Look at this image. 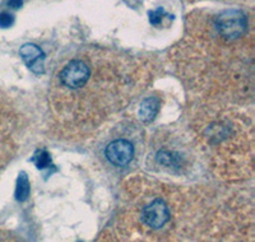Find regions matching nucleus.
Instances as JSON below:
<instances>
[{
  "label": "nucleus",
  "mask_w": 255,
  "mask_h": 242,
  "mask_svg": "<svg viewBox=\"0 0 255 242\" xmlns=\"http://www.w3.org/2000/svg\"><path fill=\"white\" fill-rule=\"evenodd\" d=\"M215 26L221 37L225 40H239L247 32V15L241 10L230 9L218 15Z\"/></svg>",
  "instance_id": "1"
},
{
  "label": "nucleus",
  "mask_w": 255,
  "mask_h": 242,
  "mask_svg": "<svg viewBox=\"0 0 255 242\" xmlns=\"http://www.w3.org/2000/svg\"><path fill=\"white\" fill-rule=\"evenodd\" d=\"M91 77L90 65L84 60L76 59L68 63L60 73V82L69 90H79L88 82Z\"/></svg>",
  "instance_id": "2"
},
{
  "label": "nucleus",
  "mask_w": 255,
  "mask_h": 242,
  "mask_svg": "<svg viewBox=\"0 0 255 242\" xmlns=\"http://www.w3.org/2000/svg\"><path fill=\"white\" fill-rule=\"evenodd\" d=\"M143 222L148 226V227L154 228H161L168 222L170 219V211L168 207L163 200H153L152 203L147 205L143 209L142 213Z\"/></svg>",
  "instance_id": "3"
},
{
  "label": "nucleus",
  "mask_w": 255,
  "mask_h": 242,
  "mask_svg": "<svg viewBox=\"0 0 255 242\" xmlns=\"http://www.w3.org/2000/svg\"><path fill=\"white\" fill-rule=\"evenodd\" d=\"M105 156L115 166H127L134 157V147L130 141L128 140H115L106 147Z\"/></svg>",
  "instance_id": "4"
},
{
  "label": "nucleus",
  "mask_w": 255,
  "mask_h": 242,
  "mask_svg": "<svg viewBox=\"0 0 255 242\" xmlns=\"http://www.w3.org/2000/svg\"><path fill=\"white\" fill-rule=\"evenodd\" d=\"M20 56L23 58L24 63L31 68L33 72H42V63H44V52L41 51L35 43H26L20 47Z\"/></svg>",
  "instance_id": "5"
},
{
  "label": "nucleus",
  "mask_w": 255,
  "mask_h": 242,
  "mask_svg": "<svg viewBox=\"0 0 255 242\" xmlns=\"http://www.w3.org/2000/svg\"><path fill=\"white\" fill-rule=\"evenodd\" d=\"M159 110V101L156 98H148L140 105L139 118L145 122H151Z\"/></svg>",
  "instance_id": "6"
},
{
  "label": "nucleus",
  "mask_w": 255,
  "mask_h": 242,
  "mask_svg": "<svg viewBox=\"0 0 255 242\" xmlns=\"http://www.w3.org/2000/svg\"><path fill=\"white\" fill-rule=\"evenodd\" d=\"M29 195V181L24 172H22L18 177L17 189H15V198L18 202H24Z\"/></svg>",
  "instance_id": "7"
},
{
  "label": "nucleus",
  "mask_w": 255,
  "mask_h": 242,
  "mask_svg": "<svg viewBox=\"0 0 255 242\" xmlns=\"http://www.w3.org/2000/svg\"><path fill=\"white\" fill-rule=\"evenodd\" d=\"M157 161L161 164L171 166V167H174V166H176L179 163V158H177L176 154L168 152V150H161V152H158V154H157Z\"/></svg>",
  "instance_id": "8"
},
{
  "label": "nucleus",
  "mask_w": 255,
  "mask_h": 242,
  "mask_svg": "<svg viewBox=\"0 0 255 242\" xmlns=\"http://www.w3.org/2000/svg\"><path fill=\"white\" fill-rule=\"evenodd\" d=\"M14 22V17L8 12H1L0 13V27L1 28H8L10 27Z\"/></svg>",
  "instance_id": "9"
},
{
  "label": "nucleus",
  "mask_w": 255,
  "mask_h": 242,
  "mask_svg": "<svg viewBox=\"0 0 255 242\" xmlns=\"http://www.w3.org/2000/svg\"><path fill=\"white\" fill-rule=\"evenodd\" d=\"M51 162V159H50L49 154H47L46 152H41L38 153V157H37V166L40 168H44L46 167V166H49V163Z\"/></svg>",
  "instance_id": "10"
},
{
  "label": "nucleus",
  "mask_w": 255,
  "mask_h": 242,
  "mask_svg": "<svg viewBox=\"0 0 255 242\" xmlns=\"http://www.w3.org/2000/svg\"><path fill=\"white\" fill-rule=\"evenodd\" d=\"M163 10L162 9H158V10H154V12H151L149 13V17H151V22L153 24H157L158 22H161V19H162L163 17Z\"/></svg>",
  "instance_id": "11"
},
{
  "label": "nucleus",
  "mask_w": 255,
  "mask_h": 242,
  "mask_svg": "<svg viewBox=\"0 0 255 242\" xmlns=\"http://www.w3.org/2000/svg\"><path fill=\"white\" fill-rule=\"evenodd\" d=\"M8 5L13 9H18L22 6V0H9Z\"/></svg>",
  "instance_id": "12"
}]
</instances>
